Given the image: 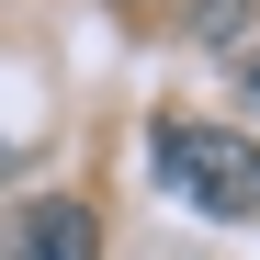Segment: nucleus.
<instances>
[{
  "mask_svg": "<svg viewBox=\"0 0 260 260\" xmlns=\"http://www.w3.org/2000/svg\"><path fill=\"white\" fill-rule=\"evenodd\" d=\"M158 181L226 215V226H249L260 215V136H238V124H158Z\"/></svg>",
  "mask_w": 260,
  "mask_h": 260,
  "instance_id": "nucleus-1",
  "label": "nucleus"
},
{
  "mask_svg": "<svg viewBox=\"0 0 260 260\" xmlns=\"http://www.w3.org/2000/svg\"><path fill=\"white\" fill-rule=\"evenodd\" d=\"M238 23H249V0H192V34H204V46H226Z\"/></svg>",
  "mask_w": 260,
  "mask_h": 260,
  "instance_id": "nucleus-3",
  "label": "nucleus"
},
{
  "mask_svg": "<svg viewBox=\"0 0 260 260\" xmlns=\"http://www.w3.org/2000/svg\"><path fill=\"white\" fill-rule=\"evenodd\" d=\"M0 260H102V215L79 204V192L0 204Z\"/></svg>",
  "mask_w": 260,
  "mask_h": 260,
  "instance_id": "nucleus-2",
  "label": "nucleus"
},
{
  "mask_svg": "<svg viewBox=\"0 0 260 260\" xmlns=\"http://www.w3.org/2000/svg\"><path fill=\"white\" fill-rule=\"evenodd\" d=\"M249 91H260V57H249Z\"/></svg>",
  "mask_w": 260,
  "mask_h": 260,
  "instance_id": "nucleus-4",
  "label": "nucleus"
}]
</instances>
